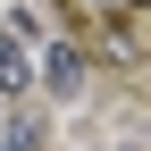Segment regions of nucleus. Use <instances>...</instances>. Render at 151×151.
Here are the masks:
<instances>
[{
    "mask_svg": "<svg viewBox=\"0 0 151 151\" xmlns=\"http://www.w3.org/2000/svg\"><path fill=\"white\" fill-rule=\"evenodd\" d=\"M25 42H34V34H0V92H25L34 84V50Z\"/></svg>",
    "mask_w": 151,
    "mask_h": 151,
    "instance_id": "nucleus-1",
    "label": "nucleus"
},
{
    "mask_svg": "<svg viewBox=\"0 0 151 151\" xmlns=\"http://www.w3.org/2000/svg\"><path fill=\"white\" fill-rule=\"evenodd\" d=\"M9 151H42V118H17V134H9Z\"/></svg>",
    "mask_w": 151,
    "mask_h": 151,
    "instance_id": "nucleus-2",
    "label": "nucleus"
}]
</instances>
